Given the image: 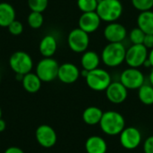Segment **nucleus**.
Returning <instances> with one entry per match:
<instances>
[{
  "mask_svg": "<svg viewBox=\"0 0 153 153\" xmlns=\"http://www.w3.org/2000/svg\"><path fill=\"white\" fill-rule=\"evenodd\" d=\"M127 36L126 27L117 22H108L104 29V37L109 43L122 42Z\"/></svg>",
  "mask_w": 153,
  "mask_h": 153,
  "instance_id": "12",
  "label": "nucleus"
},
{
  "mask_svg": "<svg viewBox=\"0 0 153 153\" xmlns=\"http://www.w3.org/2000/svg\"><path fill=\"white\" fill-rule=\"evenodd\" d=\"M0 118H2V109L0 108Z\"/></svg>",
  "mask_w": 153,
  "mask_h": 153,
  "instance_id": "36",
  "label": "nucleus"
},
{
  "mask_svg": "<svg viewBox=\"0 0 153 153\" xmlns=\"http://www.w3.org/2000/svg\"><path fill=\"white\" fill-rule=\"evenodd\" d=\"M137 24L146 34H153V11L141 12L137 18Z\"/></svg>",
  "mask_w": 153,
  "mask_h": 153,
  "instance_id": "22",
  "label": "nucleus"
},
{
  "mask_svg": "<svg viewBox=\"0 0 153 153\" xmlns=\"http://www.w3.org/2000/svg\"><path fill=\"white\" fill-rule=\"evenodd\" d=\"M126 49L122 42L108 43L102 50L101 59L108 67H117L126 60Z\"/></svg>",
  "mask_w": 153,
  "mask_h": 153,
  "instance_id": "2",
  "label": "nucleus"
},
{
  "mask_svg": "<svg viewBox=\"0 0 153 153\" xmlns=\"http://www.w3.org/2000/svg\"><path fill=\"white\" fill-rule=\"evenodd\" d=\"M100 63V57L99 55L91 50H86L83 52L82 58H81V64L84 70L91 71L96 68H99Z\"/></svg>",
  "mask_w": 153,
  "mask_h": 153,
  "instance_id": "20",
  "label": "nucleus"
},
{
  "mask_svg": "<svg viewBox=\"0 0 153 153\" xmlns=\"http://www.w3.org/2000/svg\"><path fill=\"white\" fill-rule=\"evenodd\" d=\"M36 139L39 145L44 148H51L53 147L57 140L56 131L48 125L39 126L35 133Z\"/></svg>",
  "mask_w": 153,
  "mask_h": 153,
  "instance_id": "11",
  "label": "nucleus"
},
{
  "mask_svg": "<svg viewBox=\"0 0 153 153\" xmlns=\"http://www.w3.org/2000/svg\"><path fill=\"white\" fill-rule=\"evenodd\" d=\"M4 153H24L22 150H21L18 147H9L5 150Z\"/></svg>",
  "mask_w": 153,
  "mask_h": 153,
  "instance_id": "32",
  "label": "nucleus"
},
{
  "mask_svg": "<svg viewBox=\"0 0 153 153\" xmlns=\"http://www.w3.org/2000/svg\"><path fill=\"white\" fill-rule=\"evenodd\" d=\"M144 153H153V135L148 137L143 144Z\"/></svg>",
  "mask_w": 153,
  "mask_h": 153,
  "instance_id": "30",
  "label": "nucleus"
},
{
  "mask_svg": "<svg viewBox=\"0 0 153 153\" xmlns=\"http://www.w3.org/2000/svg\"><path fill=\"white\" fill-rule=\"evenodd\" d=\"M5 127H6V124H5L4 120L0 118V133L4 132L5 130Z\"/></svg>",
  "mask_w": 153,
  "mask_h": 153,
  "instance_id": "33",
  "label": "nucleus"
},
{
  "mask_svg": "<svg viewBox=\"0 0 153 153\" xmlns=\"http://www.w3.org/2000/svg\"><path fill=\"white\" fill-rule=\"evenodd\" d=\"M149 80H150V83H151V84L153 86V69H152V71L151 72V74H150Z\"/></svg>",
  "mask_w": 153,
  "mask_h": 153,
  "instance_id": "35",
  "label": "nucleus"
},
{
  "mask_svg": "<svg viewBox=\"0 0 153 153\" xmlns=\"http://www.w3.org/2000/svg\"><path fill=\"white\" fill-rule=\"evenodd\" d=\"M138 97L140 101L146 105L151 106L153 104V86L144 83L138 89Z\"/></svg>",
  "mask_w": 153,
  "mask_h": 153,
  "instance_id": "23",
  "label": "nucleus"
},
{
  "mask_svg": "<svg viewBox=\"0 0 153 153\" xmlns=\"http://www.w3.org/2000/svg\"><path fill=\"white\" fill-rule=\"evenodd\" d=\"M80 74L81 72L75 65L72 63H65L59 65L57 78L63 83L71 84L79 79Z\"/></svg>",
  "mask_w": 153,
  "mask_h": 153,
  "instance_id": "15",
  "label": "nucleus"
},
{
  "mask_svg": "<svg viewBox=\"0 0 153 153\" xmlns=\"http://www.w3.org/2000/svg\"><path fill=\"white\" fill-rule=\"evenodd\" d=\"M148 59H149V61L151 63L152 67H153V48L151 49V51H150V53L148 55Z\"/></svg>",
  "mask_w": 153,
  "mask_h": 153,
  "instance_id": "34",
  "label": "nucleus"
},
{
  "mask_svg": "<svg viewBox=\"0 0 153 153\" xmlns=\"http://www.w3.org/2000/svg\"><path fill=\"white\" fill-rule=\"evenodd\" d=\"M143 136L140 130L136 127H126L119 134L122 147L126 150H134L141 144Z\"/></svg>",
  "mask_w": 153,
  "mask_h": 153,
  "instance_id": "10",
  "label": "nucleus"
},
{
  "mask_svg": "<svg viewBox=\"0 0 153 153\" xmlns=\"http://www.w3.org/2000/svg\"><path fill=\"white\" fill-rule=\"evenodd\" d=\"M85 150L87 153H106L108 144L102 137L93 135L86 140Z\"/></svg>",
  "mask_w": 153,
  "mask_h": 153,
  "instance_id": "17",
  "label": "nucleus"
},
{
  "mask_svg": "<svg viewBox=\"0 0 153 153\" xmlns=\"http://www.w3.org/2000/svg\"><path fill=\"white\" fill-rule=\"evenodd\" d=\"M145 77L138 68L129 67L124 70L120 75V82L127 90H138L144 84Z\"/></svg>",
  "mask_w": 153,
  "mask_h": 153,
  "instance_id": "9",
  "label": "nucleus"
},
{
  "mask_svg": "<svg viewBox=\"0 0 153 153\" xmlns=\"http://www.w3.org/2000/svg\"><path fill=\"white\" fill-rule=\"evenodd\" d=\"M9 65L15 74L25 75L31 72L33 61L28 53L19 50L11 55L9 58Z\"/></svg>",
  "mask_w": 153,
  "mask_h": 153,
  "instance_id": "5",
  "label": "nucleus"
},
{
  "mask_svg": "<svg viewBox=\"0 0 153 153\" xmlns=\"http://www.w3.org/2000/svg\"><path fill=\"white\" fill-rule=\"evenodd\" d=\"M148 48H145L143 44H133L128 49H126L125 61L129 65V67L139 68L144 65L148 58Z\"/></svg>",
  "mask_w": 153,
  "mask_h": 153,
  "instance_id": "8",
  "label": "nucleus"
},
{
  "mask_svg": "<svg viewBox=\"0 0 153 153\" xmlns=\"http://www.w3.org/2000/svg\"><path fill=\"white\" fill-rule=\"evenodd\" d=\"M96 12L101 21L113 22L121 17L123 4L119 0H99Z\"/></svg>",
  "mask_w": 153,
  "mask_h": 153,
  "instance_id": "3",
  "label": "nucleus"
},
{
  "mask_svg": "<svg viewBox=\"0 0 153 153\" xmlns=\"http://www.w3.org/2000/svg\"><path fill=\"white\" fill-rule=\"evenodd\" d=\"M24 90L29 93H36L41 88V80L36 74V73H28L23 75L22 80Z\"/></svg>",
  "mask_w": 153,
  "mask_h": 153,
  "instance_id": "18",
  "label": "nucleus"
},
{
  "mask_svg": "<svg viewBox=\"0 0 153 153\" xmlns=\"http://www.w3.org/2000/svg\"><path fill=\"white\" fill-rule=\"evenodd\" d=\"M27 22H28L29 26L32 29L40 28L44 22V18H43L42 13L31 11L27 17Z\"/></svg>",
  "mask_w": 153,
  "mask_h": 153,
  "instance_id": "24",
  "label": "nucleus"
},
{
  "mask_svg": "<svg viewBox=\"0 0 153 153\" xmlns=\"http://www.w3.org/2000/svg\"><path fill=\"white\" fill-rule=\"evenodd\" d=\"M59 65L52 57L42 58L36 66V74L43 82H49L57 78Z\"/></svg>",
  "mask_w": 153,
  "mask_h": 153,
  "instance_id": "6",
  "label": "nucleus"
},
{
  "mask_svg": "<svg viewBox=\"0 0 153 153\" xmlns=\"http://www.w3.org/2000/svg\"><path fill=\"white\" fill-rule=\"evenodd\" d=\"M143 45L147 48H150V49L153 48V34H146L145 35Z\"/></svg>",
  "mask_w": 153,
  "mask_h": 153,
  "instance_id": "31",
  "label": "nucleus"
},
{
  "mask_svg": "<svg viewBox=\"0 0 153 153\" xmlns=\"http://www.w3.org/2000/svg\"><path fill=\"white\" fill-rule=\"evenodd\" d=\"M67 43L72 51L75 53H83L87 50L90 44L89 33L85 32L79 27L75 28L69 32Z\"/></svg>",
  "mask_w": 153,
  "mask_h": 153,
  "instance_id": "7",
  "label": "nucleus"
},
{
  "mask_svg": "<svg viewBox=\"0 0 153 153\" xmlns=\"http://www.w3.org/2000/svg\"><path fill=\"white\" fill-rule=\"evenodd\" d=\"M15 20V10L13 6L5 2L0 3V27H8Z\"/></svg>",
  "mask_w": 153,
  "mask_h": 153,
  "instance_id": "19",
  "label": "nucleus"
},
{
  "mask_svg": "<svg viewBox=\"0 0 153 153\" xmlns=\"http://www.w3.org/2000/svg\"><path fill=\"white\" fill-rule=\"evenodd\" d=\"M86 83L90 89L95 91H106L111 82V76L108 72L101 68H96L89 71L85 77Z\"/></svg>",
  "mask_w": 153,
  "mask_h": 153,
  "instance_id": "4",
  "label": "nucleus"
},
{
  "mask_svg": "<svg viewBox=\"0 0 153 153\" xmlns=\"http://www.w3.org/2000/svg\"><path fill=\"white\" fill-rule=\"evenodd\" d=\"M145 35H146V33L143 30H141L139 27H136L131 30V32L129 33V38L133 44L139 45V44L143 43Z\"/></svg>",
  "mask_w": 153,
  "mask_h": 153,
  "instance_id": "26",
  "label": "nucleus"
},
{
  "mask_svg": "<svg viewBox=\"0 0 153 153\" xmlns=\"http://www.w3.org/2000/svg\"><path fill=\"white\" fill-rule=\"evenodd\" d=\"M7 28H8L9 32L13 36H18V35L22 34V31H23L22 23L21 22L17 21V20H14L13 22H12Z\"/></svg>",
  "mask_w": 153,
  "mask_h": 153,
  "instance_id": "29",
  "label": "nucleus"
},
{
  "mask_svg": "<svg viewBox=\"0 0 153 153\" xmlns=\"http://www.w3.org/2000/svg\"><path fill=\"white\" fill-rule=\"evenodd\" d=\"M0 81H1V74H0Z\"/></svg>",
  "mask_w": 153,
  "mask_h": 153,
  "instance_id": "37",
  "label": "nucleus"
},
{
  "mask_svg": "<svg viewBox=\"0 0 153 153\" xmlns=\"http://www.w3.org/2000/svg\"><path fill=\"white\" fill-rule=\"evenodd\" d=\"M99 0H77V6L82 13L96 12Z\"/></svg>",
  "mask_w": 153,
  "mask_h": 153,
  "instance_id": "25",
  "label": "nucleus"
},
{
  "mask_svg": "<svg viewBox=\"0 0 153 153\" xmlns=\"http://www.w3.org/2000/svg\"><path fill=\"white\" fill-rule=\"evenodd\" d=\"M48 5V0H28V6L30 11L43 13Z\"/></svg>",
  "mask_w": 153,
  "mask_h": 153,
  "instance_id": "27",
  "label": "nucleus"
},
{
  "mask_svg": "<svg viewBox=\"0 0 153 153\" xmlns=\"http://www.w3.org/2000/svg\"><path fill=\"white\" fill-rule=\"evenodd\" d=\"M132 4L140 12L150 11L153 7V0H132Z\"/></svg>",
  "mask_w": 153,
  "mask_h": 153,
  "instance_id": "28",
  "label": "nucleus"
},
{
  "mask_svg": "<svg viewBox=\"0 0 153 153\" xmlns=\"http://www.w3.org/2000/svg\"><path fill=\"white\" fill-rule=\"evenodd\" d=\"M105 91L107 99L114 104L123 103L128 95L127 89L120 82H111Z\"/></svg>",
  "mask_w": 153,
  "mask_h": 153,
  "instance_id": "13",
  "label": "nucleus"
},
{
  "mask_svg": "<svg viewBox=\"0 0 153 153\" xmlns=\"http://www.w3.org/2000/svg\"><path fill=\"white\" fill-rule=\"evenodd\" d=\"M100 22L101 19L97 13V12H89L82 13V14L79 18L78 24L80 29L90 34L99 29Z\"/></svg>",
  "mask_w": 153,
  "mask_h": 153,
  "instance_id": "14",
  "label": "nucleus"
},
{
  "mask_svg": "<svg viewBox=\"0 0 153 153\" xmlns=\"http://www.w3.org/2000/svg\"><path fill=\"white\" fill-rule=\"evenodd\" d=\"M100 126L103 133L108 135H119L126 128V120L117 111L108 110L103 113L100 122Z\"/></svg>",
  "mask_w": 153,
  "mask_h": 153,
  "instance_id": "1",
  "label": "nucleus"
},
{
  "mask_svg": "<svg viewBox=\"0 0 153 153\" xmlns=\"http://www.w3.org/2000/svg\"><path fill=\"white\" fill-rule=\"evenodd\" d=\"M103 113L104 112L98 107H89L85 108L82 113V120L85 124L89 126H95L97 124H100Z\"/></svg>",
  "mask_w": 153,
  "mask_h": 153,
  "instance_id": "21",
  "label": "nucleus"
},
{
  "mask_svg": "<svg viewBox=\"0 0 153 153\" xmlns=\"http://www.w3.org/2000/svg\"><path fill=\"white\" fill-rule=\"evenodd\" d=\"M57 49V41L53 35H46L39 42V50L44 57H52Z\"/></svg>",
  "mask_w": 153,
  "mask_h": 153,
  "instance_id": "16",
  "label": "nucleus"
}]
</instances>
